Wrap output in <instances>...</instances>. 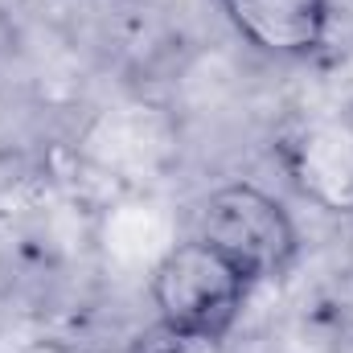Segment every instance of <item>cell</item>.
<instances>
[{"label":"cell","instance_id":"cell-3","mask_svg":"<svg viewBox=\"0 0 353 353\" xmlns=\"http://www.w3.org/2000/svg\"><path fill=\"white\" fill-rule=\"evenodd\" d=\"M222 17L243 41L267 58H312L329 41L333 4L329 0H218Z\"/></svg>","mask_w":353,"mask_h":353},{"label":"cell","instance_id":"cell-6","mask_svg":"<svg viewBox=\"0 0 353 353\" xmlns=\"http://www.w3.org/2000/svg\"><path fill=\"white\" fill-rule=\"evenodd\" d=\"M25 353H66L62 345H50V341H37V345H29Z\"/></svg>","mask_w":353,"mask_h":353},{"label":"cell","instance_id":"cell-4","mask_svg":"<svg viewBox=\"0 0 353 353\" xmlns=\"http://www.w3.org/2000/svg\"><path fill=\"white\" fill-rule=\"evenodd\" d=\"M288 173L316 205L353 214V132L341 123H304L288 140Z\"/></svg>","mask_w":353,"mask_h":353},{"label":"cell","instance_id":"cell-2","mask_svg":"<svg viewBox=\"0 0 353 353\" xmlns=\"http://www.w3.org/2000/svg\"><path fill=\"white\" fill-rule=\"evenodd\" d=\"M197 239H205L214 251H222L251 283L283 275L296 263L300 230L283 201L255 185H222L201 201L197 214Z\"/></svg>","mask_w":353,"mask_h":353},{"label":"cell","instance_id":"cell-5","mask_svg":"<svg viewBox=\"0 0 353 353\" xmlns=\"http://www.w3.org/2000/svg\"><path fill=\"white\" fill-rule=\"evenodd\" d=\"M136 353H230L222 337H201V333H176L157 325L148 337L136 341Z\"/></svg>","mask_w":353,"mask_h":353},{"label":"cell","instance_id":"cell-1","mask_svg":"<svg viewBox=\"0 0 353 353\" xmlns=\"http://www.w3.org/2000/svg\"><path fill=\"white\" fill-rule=\"evenodd\" d=\"M251 279L205 239L176 243L152 271V304L165 329L226 337L247 304Z\"/></svg>","mask_w":353,"mask_h":353}]
</instances>
